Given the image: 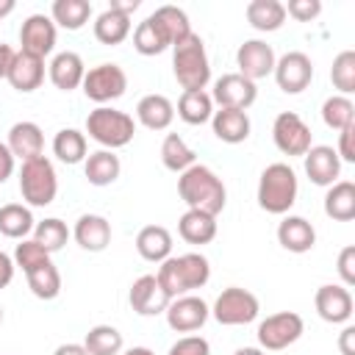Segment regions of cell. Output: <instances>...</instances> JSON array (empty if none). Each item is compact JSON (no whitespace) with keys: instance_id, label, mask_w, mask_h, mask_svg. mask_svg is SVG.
Returning a JSON list of instances; mask_svg holds the SVG:
<instances>
[{"instance_id":"6da1fadb","label":"cell","mask_w":355,"mask_h":355,"mask_svg":"<svg viewBox=\"0 0 355 355\" xmlns=\"http://www.w3.org/2000/svg\"><path fill=\"white\" fill-rule=\"evenodd\" d=\"M178 194L189 208L205 211L211 216H219L225 202H227V189H225L222 178L205 164H194L186 172H180Z\"/></svg>"},{"instance_id":"7a4b0ae2","label":"cell","mask_w":355,"mask_h":355,"mask_svg":"<svg viewBox=\"0 0 355 355\" xmlns=\"http://www.w3.org/2000/svg\"><path fill=\"white\" fill-rule=\"evenodd\" d=\"M161 288L166 291L169 300L191 294L194 288H202L211 280V263L202 252H183V255H169L161 261L155 272Z\"/></svg>"},{"instance_id":"3957f363","label":"cell","mask_w":355,"mask_h":355,"mask_svg":"<svg viewBox=\"0 0 355 355\" xmlns=\"http://www.w3.org/2000/svg\"><path fill=\"white\" fill-rule=\"evenodd\" d=\"M172 72L183 92H200L211 80V61L200 33H189L183 42L172 44Z\"/></svg>"},{"instance_id":"277c9868","label":"cell","mask_w":355,"mask_h":355,"mask_svg":"<svg viewBox=\"0 0 355 355\" xmlns=\"http://www.w3.org/2000/svg\"><path fill=\"white\" fill-rule=\"evenodd\" d=\"M297 194H300V180H297V172L288 164L275 161L261 172V178H258V205L266 214L286 216L291 211V205L297 202Z\"/></svg>"},{"instance_id":"5b68a950","label":"cell","mask_w":355,"mask_h":355,"mask_svg":"<svg viewBox=\"0 0 355 355\" xmlns=\"http://www.w3.org/2000/svg\"><path fill=\"white\" fill-rule=\"evenodd\" d=\"M86 133L100 144V150H119L133 141L136 122L125 111H116L111 105H97L86 116Z\"/></svg>"},{"instance_id":"8992f818","label":"cell","mask_w":355,"mask_h":355,"mask_svg":"<svg viewBox=\"0 0 355 355\" xmlns=\"http://www.w3.org/2000/svg\"><path fill=\"white\" fill-rule=\"evenodd\" d=\"M19 194L28 208H47L58 194L55 166L47 155L22 161L19 166Z\"/></svg>"},{"instance_id":"52a82bcc","label":"cell","mask_w":355,"mask_h":355,"mask_svg":"<svg viewBox=\"0 0 355 355\" xmlns=\"http://www.w3.org/2000/svg\"><path fill=\"white\" fill-rule=\"evenodd\" d=\"M258 297L241 286H230L225 288L216 300H214V308H211V316L225 324V327H239V324H250L258 319Z\"/></svg>"},{"instance_id":"ba28073f","label":"cell","mask_w":355,"mask_h":355,"mask_svg":"<svg viewBox=\"0 0 355 355\" xmlns=\"http://www.w3.org/2000/svg\"><path fill=\"white\" fill-rule=\"evenodd\" d=\"M83 94L97 103V105H108L114 100H119L128 89V75L119 64H97V67H89L86 75H83Z\"/></svg>"},{"instance_id":"9c48e42d","label":"cell","mask_w":355,"mask_h":355,"mask_svg":"<svg viewBox=\"0 0 355 355\" xmlns=\"http://www.w3.org/2000/svg\"><path fill=\"white\" fill-rule=\"evenodd\" d=\"M302 333H305V322L294 311H277V313L266 316L255 330L258 347L263 352H280V349L291 347Z\"/></svg>"},{"instance_id":"30bf717a","label":"cell","mask_w":355,"mask_h":355,"mask_svg":"<svg viewBox=\"0 0 355 355\" xmlns=\"http://www.w3.org/2000/svg\"><path fill=\"white\" fill-rule=\"evenodd\" d=\"M272 141L288 158H302L313 147V133L297 111H280L272 122Z\"/></svg>"},{"instance_id":"8fae6325","label":"cell","mask_w":355,"mask_h":355,"mask_svg":"<svg viewBox=\"0 0 355 355\" xmlns=\"http://www.w3.org/2000/svg\"><path fill=\"white\" fill-rule=\"evenodd\" d=\"M272 75H275V83H277L280 92L300 94L313 80V64H311V58L302 50H291V53H286V55H280L275 61Z\"/></svg>"},{"instance_id":"7c38bea8","label":"cell","mask_w":355,"mask_h":355,"mask_svg":"<svg viewBox=\"0 0 355 355\" xmlns=\"http://www.w3.org/2000/svg\"><path fill=\"white\" fill-rule=\"evenodd\" d=\"M55 22L47 14H31L19 28V50L44 61L55 50Z\"/></svg>"},{"instance_id":"4fadbf2b","label":"cell","mask_w":355,"mask_h":355,"mask_svg":"<svg viewBox=\"0 0 355 355\" xmlns=\"http://www.w3.org/2000/svg\"><path fill=\"white\" fill-rule=\"evenodd\" d=\"M164 316H166V324H169L175 333H194V330H200V327L208 322L211 308H208V302H205L202 297L183 294V297H175V300L166 305Z\"/></svg>"},{"instance_id":"5bb4252c","label":"cell","mask_w":355,"mask_h":355,"mask_svg":"<svg viewBox=\"0 0 355 355\" xmlns=\"http://www.w3.org/2000/svg\"><path fill=\"white\" fill-rule=\"evenodd\" d=\"M275 50L272 44H266L263 39H247L239 44L236 50V67H239V75H244L247 80H261V78H269L272 69H275Z\"/></svg>"},{"instance_id":"9a60e30c","label":"cell","mask_w":355,"mask_h":355,"mask_svg":"<svg viewBox=\"0 0 355 355\" xmlns=\"http://www.w3.org/2000/svg\"><path fill=\"white\" fill-rule=\"evenodd\" d=\"M258 97V86L252 80H247L239 72H227L222 78L214 80V92L211 100L219 108H236V111H247Z\"/></svg>"},{"instance_id":"2e32d148","label":"cell","mask_w":355,"mask_h":355,"mask_svg":"<svg viewBox=\"0 0 355 355\" xmlns=\"http://www.w3.org/2000/svg\"><path fill=\"white\" fill-rule=\"evenodd\" d=\"M128 302H130L133 313H139V316H158L166 311V305L172 300L166 297V291L161 288L155 275H141L133 280V286L128 291Z\"/></svg>"},{"instance_id":"e0dca14e","label":"cell","mask_w":355,"mask_h":355,"mask_svg":"<svg viewBox=\"0 0 355 355\" xmlns=\"http://www.w3.org/2000/svg\"><path fill=\"white\" fill-rule=\"evenodd\" d=\"M313 305H316V313L330 324H347L352 316V294L349 288L336 283L319 286L313 294Z\"/></svg>"},{"instance_id":"ac0fdd59","label":"cell","mask_w":355,"mask_h":355,"mask_svg":"<svg viewBox=\"0 0 355 355\" xmlns=\"http://www.w3.org/2000/svg\"><path fill=\"white\" fill-rule=\"evenodd\" d=\"M302 161H305V175H308V180L313 183V186H333L336 180H338V175H341V161H338V155H336V150L333 147H327V144H313L305 155H302Z\"/></svg>"},{"instance_id":"d6986e66","label":"cell","mask_w":355,"mask_h":355,"mask_svg":"<svg viewBox=\"0 0 355 355\" xmlns=\"http://www.w3.org/2000/svg\"><path fill=\"white\" fill-rule=\"evenodd\" d=\"M6 147H8L11 155L19 158V161L39 158V155H44V133H42V128H39L36 122H31V119L14 122L11 130H8Z\"/></svg>"},{"instance_id":"ffe728a7","label":"cell","mask_w":355,"mask_h":355,"mask_svg":"<svg viewBox=\"0 0 355 355\" xmlns=\"http://www.w3.org/2000/svg\"><path fill=\"white\" fill-rule=\"evenodd\" d=\"M72 239L86 252H103L111 244V222L100 214H83L72 227Z\"/></svg>"},{"instance_id":"44dd1931","label":"cell","mask_w":355,"mask_h":355,"mask_svg":"<svg viewBox=\"0 0 355 355\" xmlns=\"http://www.w3.org/2000/svg\"><path fill=\"white\" fill-rule=\"evenodd\" d=\"M277 241L283 250L294 252V255H302V252H311L313 244H316V230L313 225L305 219V216H283V222L277 225Z\"/></svg>"},{"instance_id":"7402d4cb","label":"cell","mask_w":355,"mask_h":355,"mask_svg":"<svg viewBox=\"0 0 355 355\" xmlns=\"http://www.w3.org/2000/svg\"><path fill=\"white\" fill-rule=\"evenodd\" d=\"M47 75H50V83L61 92H72L83 83V75H86V64L78 53L72 50H64V53H55L53 61L47 64Z\"/></svg>"},{"instance_id":"603a6c76","label":"cell","mask_w":355,"mask_h":355,"mask_svg":"<svg viewBox=\"0 0 355 355\" xmlns=\"http://www.w3.org/2000/svg\"><path fill=\"white\" fill-rule=\"evenodd\" d=\"M6 80H8L11 89H17L19 94H31V92H36V89L42 86V80H44V61L36 58V55H28V53H22V50H17Z\"/></svg>"},{"instance_id":"cb8c5ba5","label":"cell","mask_w":355,"mask_h":355,"mask_svg":"<svg viewBox=\"0 0 355 355\" xmlns=\"http://www.w3.org/2000/svg\"><path fill=\"white\" fill-rule=\"evenodd\" d=\"M211 128L214 136L225 144H241L250 139V116L247 111H236V108H219L211 116Z\"/></svg>"},{"instance_id":"d4e9b609","label":"cell","mask_w":355,"mask_h":355,"mask_svg":"<svg viewBox=\"0 0 355 355\" xmlns=\"http://www.w3.org/2000/svg\"><path fill=\"white\" fill-rule=\"evenodd\" d=\"M136 119L147 130H166L175 119V105L164 94H144L136 103Z\"/></svg>"},{"instance_id":"484cf974","label":"cell","mask_w":355,"mask_h":355,"mask_svg":"<svg viewBox=\"0 0 355 355\" xmlns=\"http://www.w3.org/2000/svg\"><path fill=\"white\" fill-rule=\"evenodd\" d=\"M178 233L186 244H211L216 239V216L205 211L186 208V214L178 219Z\"/></svg>"},{"instance_id":"4316f807","label":"cell","mask_w":355,"mask_h":355,"mask_svg":"<svg viewBox=\"0 0 355 355\" xmlns=\"http://www.w3.org/2000/svg\"><path fill=\"white\" fill-rule=\"evenodd\" d=\"M136 252L150 261V263H161L172 255V233L164 225H147L139 230L136 236Z\"/></svg>"},{"instance_id":"83f0119b","label":"cell","mask_w":355,"mask_h":355,"mask_svg":"<svg viewBox=\"0 0 355 355\" xmlns=\"http://www.w3.org/2000/svg\"><path fill=\"white\" fill-rule=\"evenodd\" d=\"M122 172L119 155L114 150H94L83 161V175L92 186H111Z\"/></svg>"},{"instance_id":"f1b7e54d","label":"cell","mask_w":355,"mask_h":355,"mask_svg":"<svg viewBox=\"0 0 355 355\" xmlns=\"http://www.w3.org/2000/svg\"><path fill=\"white\" fill-rule=\"evenodd\" d=\"M244 14H247V22L261 33L280 31L286 22V6L280 0H250Z\"/></svg>"},{"instance_id":"f546056e","label":"cell","mask_w":355,"mask_h":355,"mask_svg":"<svg viewBox=\"0 0 355 355\" xmlns=\"http://www.w3.org/2000/svg\"><path fill=\"white\" fill-rule=\"evenodd\" d=\"M324 214L333 222H349V219H355V183L336 180L333 186H327Z\"/></svg>"},{"instance_id":"4dcf8cb0","label":"cell","mask_w":355,"mask_h":355,"mask_svg":"<svg viewBox=\"0 0 355 355\" xmlns=\"http://www.w3.org/2000/svg\"><path fill=\"white\" fill-rule=\"evenodd\" d=\"M130 17H125V14H119V11H114V8H105V11H100L97 14V19H94V39L100 42V44H108V47H116V44H122L128 36H130Z\"/></svg>"},{"instance_id":"1f68e13d","label":"cell","mask_w":355,"mask_h":355,"mask_svg":"<svg viewBox=\"0 0 355 355\" xmlns=\"http://www.w3.org/2000/svg\"><path fill=\"white\" fill-rule=\"evenodd\" d=\"M33 227H36V219L28 205H22V202L0 205V233L6 239L22 241V239H28V233H33Z\"/></svg>"},{"instance_id":"d6a6232c","label":"cell","mask_w":355,"mask_h":355,"mask_svg":"<svg viewBox=\"0 0 355 355\" xmlns=\"http://www.w3.org/2000/svg\"><path fill=\"white\" fill-rule=\"evenodd\" d=\"M53 155L61 164H80L89 155V144H86V133H80L78 128H61L53 136Z\"/></svg>"},{"instance_id":"836d02e7","label":"cell","mask_w":355,"mask_h":355,"mask_svg":"<svg viewBox=\"0 0 355 355\" xmlns=\"http://www.w3.org/2000/svg\"><path fill=\"white\" fill-rule=\"evenodd\" d=\"M92 17L89 0H53L50 19L64 31H80Z\"/></svg>"},{"instance_id":"e575fe53","label":"cell","mask_w":355,"mask_h":355,"mask_svg":"<svg viewBox=\"0 0 355 355\" xmlns=\"http://www.w3.org/2000/svg\"><path fill=\"white\" fill-rule=\"evenodd\" d=\"M175 111H178V116L186 125H205L214 116V100H211V94L205 89H200V92H183Z\"/></svg>"},{"instance_id":"d590c367","label":"cell","mask_w":355,"mask_h":355,"mask_svg":"<svg viewBox=\"0 0 355 355\" xmlns=\"http://www.w3.org/2000/svg\"><path fill=\"white\" fill-rule=\"evenodd\" d=\"M161 164H164L169 172L180 175V172H186L189 166L197 164V155H194V150L186 144L183 136H178V133H166L164 141H161Z\"/></svg>"},{"instance_id":"8d00e7d4","label":"cell","mask_w":355,"mask_h":355,"mask_svg":"<svg viewBox=\"0 0 355 355\" xmlns=\"http://www.w3.org/2000/svg\"><path fill=\"white\" fill-rule=\"evenodd\" d=\"M133 47L139 55H161L166 47H172V42L153 17H144L133 31Z\"/></svg>"},{"instance_id":"74e56055","label":"cell","mask_w":355,"mask_h":355,"mask_svg":"<svg viewBox=\"0 0 355 355\" xmlns=\"http://www.w3.org/2000/svg\"><path fill=\"white\" fill-rule=\"evenodd\" d=\"M25 277H28V288L39 300H55L61 294V272L55 269L53 261L33 266L31 272H25Z\"/></svg>"},{"instance_id":"f35d334b","label":"cell","mask_w":355,"mask_h":355,"mask_svg":"<svg viewBox=\"0 0 355 355\" xmlns=\"http://www.w3.org/2000/svg\"><path fill=\"white\" fill-rule=\"evenodd\" d=\"M122 344V333L114 324H94L83 336V347L89 355H119Z\"/></svg>"},{"instance_id":"ab89813d","label":"cell","mask_w":355,"mask_h":355,"mask_svg":"<svg viewBox=\"0 0 355 355\" xmlns=\"http://www.w3.org/2000/svg\"><path fill=\"white\" fill-rule=\"evenodd\" d=\"M150 17H153V19L161 25V31L166 33V39H169L172 44L183 42V39L191 33L189 14H186L183 8H178V6H158V8H155Z\"/></svg>"},{"instance_id":"60d3db41","label":"cell","mask_w":355,"mask_h":355,"mask_svg":"<svg viewBox=\"0 0 355 355\" xmlns=\"http://www.w3.org/2000/svg\"><path fill=\"white\" fill-rule=\"evenodd\" d=\"M322 122L330 130H344V128L355 125V103L344 94H330L322 103Z\"/></svg>"},{"instance_id":"b9f144b4","label":"cell","mask_w":355,"mask_h":355,"mask_svg":"<svg viewBox=\"0 0 355 355\" xmlns=\"http://www.w3.org/2000/svg\"><path fill=\"white\" fill-rule=\"evenodd\" d=\"M69 236L72 233H69L67 222H61L58 216H47L42 222H36V227H33V241L39 247H44L50 255L58 252V250H64V244L69 241Z\"/></svg>"},{"instance_id":"7bdbcfd3","label":"cell","mask_w":355,"mask_h":355,"mask_svg":"<svg viewBox=\"0 0 355 355\" xmlns=\"http://www.w3.org/2000/svg\"><path fill=\"white\" fill-rule=\"evenodd\" d=\"M330 80L338 89V94H344V97H349L355 92V50H341L333 58Z\"/></svg>"},{"instance_id":"ee69618b","label":"cell","mask_w":355,"mask_h":355,"mask_svg":"<svg viewBox=\"0 0 355 355\" xmlns=\"http://www.w3.org/2000/svg\"><path fill=\"white\" fill-rule=\"evenodd\" d=\"M44 261H50V252L44 247H39L33 239H22L14 250V266H19L22 272H31L33 266H39Z\"/></svg>"},{"instance_id":"f6af8a7d","label":"cell","mask_w":355,"mask_h":355,"mask_svg":"<svg viewBox=\"0 0 355 355\" xmlns=\"http://www.w3.org/2000/svg\"><path fill=\"white\" fill-rule=\"evenodd\" d=\"M166 355H211V344L202 336H183L169 347Z\"/></svg>"},{"instance_id":"bcb514c9","label":"cell","mask_w":355,"mask_h":355,"mask_svg":"<svg viewBox=\"0 0 355 355\" xmlns=\"http://www.w3.org/2000/svg\"><path fill=\"white\" fill-rule=\"evenodd\" d=\"M319 14H322L319 0H288V6H286V17H291L297 22H311Z\"/></svg>"},{"instance_id":"7dc6e473","label":"cell","mask_w":355,"mask_h":355,"mask_svg":"<svg viewBox=\"0 0 355 355\" xmlns=\"http://www.w3.org/2000/svg\"><path fill=\"white\" fill-rule=\"evenodd\" d=\"M336 269H338V277H341V286H344V288L355 286V247H352V244H347V247L338 252Z\"/></svg>"},{"instance_id":"c3c4849f","label":"cell","mask_w":355,"mask_h":355,"mask_svg":"<svg viewBox=\"0 0 355 355\" xmlns=\"http://www.w3.org/2000/svg\"><path fill=\"white\" fill-rule=\"evenodd\" d=\"M352 139H355V125H349V128L338 130V147H333V150H336V155H338V161L355 164V147H352Z\"/></svg>"},{"instance_id":"681fc988","label":"cell","mask_w":355,"mask_h":355,"mask_svg":"<svg viewBox=\"0 0 355 355\" xmlns=\"http://www.w3.org/2000/svg\"><path fill=\"white\" fill-rule=\"evenodd\" d=\"M14 155H11V150L6 147V141H0V183H6L11 175H14Z\"/></svg>"},{"instance_id":"f907efd6","label":"cell","mask_w":355,"mask_h":355,"mask_svg":"<svg viewBox=\"0 0 355 355\" xmlns=\"http://www.w3.org/2000/svg\"><path fill=\"white\" fill-rule=\"evenodd\" d=\"M14 269H17V266H14V258L0 250V288H6V286L14 280Z\"/></svg>"},{"instance_id":"816d5d0a","label":"cell","mask_w":355,"mask_h":355,"mask_svg":"<svg viewBox=\"0 0 355 355\" xmlns=\"http://www.w3.org/2000/svg\"><path fill=\"white\" fill-rule=\"evenodd\" d=\"M338 349H341V355H355V327L352 324H347L338 333Z\"/></svg>"},{"instance_id":"f5cc1de1","label":"cell","mask_w":355,"mask_h":355,"mask_svg":"<svg viewBox=\"0 0 355 355\" xmlns=\"http://www.w3.org/2000/svg\"><path fill=\"white\" fill-rule=\"evenodd\" d=\"M14 55H17V50H14L11 44H3V42H0V78H6V75H8Z\"/></svg>"},{"instance_id":"db71d44e","label":"cell","mask_w":355,"mask_h":355,"mask_svg":"<svg viewBox=\"0 0 355 355\" xmlns=\"http://www.w3.org/2000/svg\"><path fill=\"white\" fill-rule=\"evenodd\" d=\"M108 8H114V11L125 14V17H130V14L139 8V0H111V3H108Z\"/></svg>"},{"instance_id":"11a10c76","label":"cell","mask_w":355,"mask_h":355,"mask_svg":"<svg viewBox=\"0 0 355 355\" xmlns=\"http://www.w3.org/2000/svg\"><path fill=\"white\" fill-rule=\"evenodd\" d=\"M53 355H89L86 352V347L83 344H75V341H69V344H61V347H55V352Z\"/></svg>"},{"instance_id":"9f6ffc18","label":"cell","mask_w":355,"mask_h":355,"mask_svg":"<svg viewBox=\"0 0 355 355\" xmlns=\"http://www.w3.org/2000/svg\"><path fill=\"white\" fill-rule=\"evenodd\" d=\"M119 355H155L150 347H130V349H125V352H119Z\"/></svg>"},{"instance_id":"6f0895ef","label":"cell","mask_w":355,"mask_h":355,"mask_svg":"<svg viewBox=\"0 0 355 355\" xmlns=\"http://www.w3.org/2000/svg\"><path fill=\"white\" fill-rule=\"evenodd\" d=\"M233 355H266L261 347H241V349H236Z\"/></svg>"},{"instance_id":"680465c9","label":"cell","mask_w":355,"mask_h":355,"mask_svg":"<svg viewBox=\"0 0 355 355\" xmlns=\"http://www.w3.org/2000/svg\"><path fill=\"white\" fill-rule=\"evenodd\" d=\"M14 11V0H0V19Z\"/></svg>"},{"instance_id":"91938a15","label":"cell","mask_w":355,"mask_h":355,"mask_svg":"<svg viewBox=\"0 0 355 355\" xmlns=\"http://www.w3.org/2000/svg\"><path fill=\"white\" fill-rule=\"evenodd\" d=\"M0 324H3V305H0Z\"/></svg>"}]
</instances>
